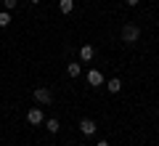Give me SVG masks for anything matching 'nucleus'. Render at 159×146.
<instances>
[{
	"instance_id": "1",
	"label": "nucleus",
	"mask_w": 159,
	"mask_h": 146,
	"mask_svg": "<svg viewBox=\"0 0 159 146\" xmlns=\"http://www.w3.org/2000/svg\"><path fill=\"white\" fill-rule=\"evenodd\" d=\"M119 37H122V43H127V45L138 43V40H141V27H135V24H125L122 32H119Z\"/></svg>"
},
{
	"instance_id": "2",
	"label": "nucleus",
	"mask_w": 159,
	"mask_h": 146,
	"mask_svg": "<svg viewBox=\"0 0 159 146\" xmlns=\"http://www.w3.org/2000/svg\"><path fill=\"white\" fill-rule=\"evenodd\" d=\"M34 101L37 104H43V106H48V104L53 101V93H51V88H34Z\"/></svg>"
},
{
	"instance_id": "3",
	"label": "nucleus",
	"mask_w": 159,
	"mask_h": 146,
	"mask_svg": "<svg viewBox=\"0 0 159 146\" xmlns=\"http://www.w3.org/2000/svg\"><path fill=\"white\" fill-rule=\"evenodd\" d=\"M27 122H29V125H43V122H45L43 109H40V106H32V109L27 112Z\"/></svg>"
},
{
	"instance_id": "4",
	"label": "nucleus",
	"mask_w": 159,
	"mask_h": 146,
	"mask_svg": "<svg viewBox=\"0 0 159 146\" xmlns=\"http://www.w3.org/2000/svg\"><path fill=\"white\" fill-rule=\"evenodd\" d=\"M96 128H98L96 120H90V117H82V120H80V130H82L85 135H93V133H96Z\"/></svg>"
},
{
	"instance_id": "5",
	"label": "nucleus",
	"mask_w": 159,
	"mask_h": 146,
	"mask_svg": "<svg viewBox=\"0 0 159 146\" xmlns=\"http://www.w3.org/2000/svg\"><path fill=\"white\" fill-rule=\"evenodd\" d=\"M88 85L98 88V85H106V80H103V74L98 72V69H90V72H88Z\"/></svg>"
},
{
	"instance_id": "6",
	"label": "nucleus",
	"mask_w": 159,
	"mask_h": 146,
	"mask_svg": "<svg viewBox=\"0 0 159 146\" xmlns=\"http://www.w3.org/2000/svg\"><path fill=\"white\" fill-rule=\"evenodd\" d=\"M93 56H96L93 45H80V61H90Z\"/></svg>"
},
{
	"instance_id": "7",
	"label": "nucleus",
	"mask_w": 159,
	"mask_h": 146,
	"mask_svg": "<svg viewBox=\"0 0 159 146\" xmlns=\"http://www.w3.org/2000/svg\"><path fill=\"white\" fill-rule=\"evenodd\" d=\"M106 88H109V93H119V90H122V80H119V77L106 80Z\"/></svg>"
},
{
	"instance_id": "8",
	"label": "nucleus",
	"mask_w": 159,
	"mask_h": 146,
	"mask_svg": "<svg viewBox=\"0 0 159 146\" xmlns=\"http://www.w3.org/2000/svg\"><path fill=\"white\" fill-rule=\"evenodd\" d=\"M80 72H82V64H80V61L66 64V74H69V77H80Z\"/></svg>"
},
{
	"instance_id": "9",
	"label": "nucleus",
	"mask_w": 159,
	"mask_h": 146,
	"mask_svg": "<svg viewBox=\"0 0 159 146\" xmlns=\"http://www.w3.org/2000/svg\"><path fill=\"white\" fill-rule=\"evenodd\" d=\"M58 11L66 16V13H72L74 11V0H58Z\"/></svg>"
},
{
	"instance_id": "10",
	"label": "nucleus",
	"mask_w": 159,
	"mask_h": 146,
	"mask_svg": "<svg viewBox=\"0 0 159 146\" xmlns=\"http://www.w3.org/2000/svg\"><path fill=\"white\" fill-rule=\"evenodd\" d=\"M45 128H48V133H51V135H56L58 130H61V125H58L56 117H51V120H45Z\"/></svg>"
},
{
	"instance_id": "11",
	"label": "nucleus",
	"mask_w": 159,
	"mask_h": 146,
	"mask_svg": "<svg viewBox=\"0 0 159 146\" xmlns=\"http://www.w3.org/2000/svg\"><path fill=\"white\" fill-rule=\"evenodd\" d=\"M11 24V11H3L0 13V27H8Z\"/></svg>"
},
{
	"instance_id": "12",
	"label": "nucleus",
	"mask_w": 159,
	"mask_h": 146,
	"mask_svg": "<svg viewBox=\"0 0 159 146\" xmlns=\"http://www.w3.org/2000/svg\"><path fill=\"white\" fill-rule=\"evenodd\" d=\"M3 6H6V11H13L16 8V0H3Z\"/></svg>"
},
{
	"instance_id": "13",
	"label": "nucleus",
	"mask_w": 159,
	"mask_h": 146,
	"mask_svg": "<svg viewBox=\"0 0 159 146\" xmlns=\"http://www.w3.org/2000/svg\"><path fill=\"white\" fill-rule=\"evenodd\" d=\"M127 6H138V3H141V0H125Z\"/></svg>"
},
{
	"instance_id": "14",
	"label": "nucleus",
	"mask_w": 159,
	"mask_h": 146,
	"mask_svg": "<svg viewBox=\"0 0 159 146\" xmlns=\"http://www.w3.org/2000/svg\"><path fill=\"white\" fill-rule=\"evenodd\" d=\"M96 146H109V141H98V144Z\"/></svg>"
},
{
	"instance_id": "15",
	"label": "nucleus",
	"mask_w": 159,
	"mask_h": 146,
	"mask_svg": "<svg viewBox=\"0 0 159 146\" xmlns=\"http://www.w3.org/2000/svg\"><path fill=\"white\" fill-rule=\"evenodd\" d=\"M29 3H40V0H29Z\"/></svg>"
},
{
	"instance_id": "16",
	"label": "nucleus",
	"mask_w": 159,
	"mask_h": 146,
	"mask_svg": "<svg viewBox=\"0 0 159 146\" xmlns=\"http://www.w3.org/2000/svg\"><path fill=\"white\" fill-rule=\"evenodd\" d=\"M157 117H159V109H157Z\"/></svg>"
}]
</instances>
